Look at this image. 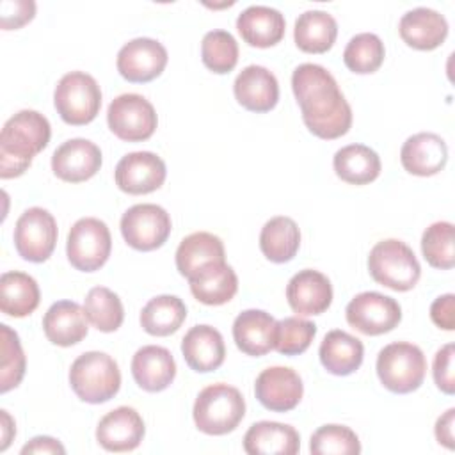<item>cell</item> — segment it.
<instances>
[{"instance_id":"6da1fadb","label":"cell","mask_w":455,"mask_h":455,"mask_svg":"<svg viewBox=\"0 0 455 455\" xmlns=\"http://www.w3.org/2000/svg\"><path fill=\"white\" fill-rule=\"evenodd\" d=\"M291 89L307 130L325 140L345 135L352 126V108L334 76L320 64L304 62L293 69Z\"/></svg>"},{"instance_id":"8d00e7d4","label":"cell","mask_w":455,"mask_h":455,"mask_svg":"<svg viewBox=\"0 0 455 455\" xmlns=\"http://www.w3.org/2000/svg\"><path fill=\"white\" fill-rule=\"evenodd\" d=\"M386 57V48L382 39L371 32L355 34L345 46L343 62L345 66L357 75L375 73Z\"/></svg>"},{"instance_id":"ffe728a7","label":"cell","mask_w":455,"mask_h":455,"mask_svg":"<svg viewBox=\"0 0 455 455\" xmlns=\"http://www.w3.org/2000/svg\"><path fill=\"white\" fill-rule=\"evenodd\" d=\"M398 32L407 46L430 52L444 43L448 36V21L441 12L430 7H416L400 18Z\"/></svg>"},{"instance_id":"ac0fdd59","label":"cell","mask_w":455,"mask_h":455,"mask_svg":"<svg viewBox=\"0 0 455 455\" xmlns=\"http://www.w3.org/2000/svg\"><path fill=\"white\" fill-rule=\"evenodd\" d=\"M286 300L300 316L322 315L332 302V284L318 270H300L288 281Z\"/></svg>"},{"instance_id":"8992f818","label":"cell","mask_w":455,"mask_h":455,"mask_svg":"<svg viewBox=\"0 0 455 455\" xmlns=\"http://www.w3.org/2000/svg\"><path fill=\"white\" fill-rule=\"evenodd\" d=\"M377 375L386 389L398 395L416 391L427 373V359L418 345L396 341L386 345L377 355Z\"/></svg>"},{"instance_id":"603a6c76","label":"cell","mask_w":455,"mask_h":455,"mask_svg":"<svg viewBox=\"0 0 455 455\" xmlns=\"http://www.w3.org/2000/svg\"><path fill=\"white\" fill-rule=\"evenodd\" d=\"M132 375L140 389L148 393L164 391L176 377L174 357L160 345L140 347L132 359Z\"/></svg>"},{"instance_id":"83f0119b","label":"cell","mask_w":455,"mask_h":455,"mask_svg":"<svg viewBox=\"0 0 455 455\" xmlns=\"http://www.w3.org/2000/svg\"><path fill=\"white\" fill-rule=\"evenodd\" d=\"M243 450L249 455H295L300 450V435L291 425L258 421L245 432Z\"/></svg>"},{"instance_id":"4316f807","label":"cell","mask_w":455,"mask_h":455,"mask_svg":"<svg viewBox=\"0 0 455 455\" xmlns=\"http://www.w3.org/2000/svg\"><path fill=\"white\" fill-rule=\"evenodd\" d=\"M236 28L249 46L270 48L284 37V16L268 5H251L236 18Z\"/></svg>"},{"instance_id":"277c9868","label":"cell","mask_w":455,"mask_h":455,"mask_svg":"<svg viewBox=\"0 0 455 455\" xmlns=\"http://www.w3.org/2000/svg\"><path fill=\"white\" fill-rule=\"evenodd\" d=\"M69 384L82 402L105 403L117 395L121 387V371L108 354L91 350L73 361L69 368Z\"/></svg>"},{"instance_id":"cb8c5ba5","label":"cell","mask_w":455,"mask_h":455,"mask_svg":"<svg viewBox=\"0 0 455 455\" xmlns=\"http://www.w3.org/2000/svg\"><path fill=\"white\" fill-rule=\"evenodd\" d=\"M181 354L194 371H215L226 357L224 338L212 325H194L181 339Z\"/></svg>"},{"instance_id":"d4e9b609","label":"cell","mask_w":455,"mask_h":455,"mask_svg":"<svg viewBox=\"0 0 455 455\" xmlns=\"http://www.w3.org/2000/svg\"><path fill=\"white\" fill-rule=\"evenodd\" d=\"M275 318L263 309H245L233 322V339L247 355L268 354L275 343Z\"/></svg>"},{"instance_id":"484cf974","label":"cell","mask_w":455,"mask_h":455,"mask_svg":"<svg viewBox=\"0 0 455 455\" xmlns=\"http://www.w3.org/2000/svg\"><path fill=\"white\" fill-rule=\"evenodd\" d=\"M43 331L53 345H76L87 336V315L84 307L73 300L53 302L43 316Z\"/></svg>"},{"instance_id":"60d3db41","label":"cell","mask_w":455,"mask_h":455,"mask_svg":"<svg viewBox=\"0 0 455 455\" xmlns=\"http://www.w3.org/2000/svg\"><path fill=\"white\" fill-rule=\"evenodd\" d=\"M316 334V325L300 316H286L275 323L274 348L283 355L306 352Z\"/></svg>"},{"instance_id":"52a82bcc","label":"cell","mask_w":455,"mask_h":455,"mask_svg":"<svg viewBox=\"0 0 455 455\" xmlns=\"http://www.w3.org/2000/svg\"><path fill=\"white\" fill-rule=\"evenodd\" d=\"M53 103L60 119L73 126L91 123L101 107V89L94 76L84 71L66 73L53 92Z\"/></svg>"},{"instance_id":"30bf717a","label":"cell","mask_w":455,"mask_h":455,"mask_svg":"<svg viewBox=\"0 0 455 455\" xmlns=\"http://www.w3.org/2000/svg\"><path fill=\"white\" fill-rule=\"evenodd\" d=\"M169 213L153 203L133 204L121 217V235L124 242L142 252L162 247L171 235Z\"/></svg>"},{"instance_id":"e0dca14e","label":"cell","mask_w":455,"mask_h":455,"mask_svg":"<svg viewBox=\"0 0 455 455\" xmlns=\"http://www.w3.org/2000/svg\"><path fill=\"white\" fill-rule=\"evenodd\" d=\"M146 427L140 414L128 405L107 412L96 427V441L107 451H132L144 437Z\"/></svg>"},{"instance_id":"f546056e","label":"cell","mask_w":455,"mask_h":455,"mask_svg":"<svg viewBox=\"0 0 455 455\" xmlns=\"http://www.w3.org/2000/svg\"><path fill=\"white\" fill-rule=\"evenodd\" d=\"M338 36V23L327 11H306L295 20L293 39L306 53H325L332 48Z\"/></svg>"},{"instance_id":"7c38bea8","label":"cell","mask_w":455,"mask_h":455,"mask_svg":"<svg viewBox=\"0 0 455 455\" xmlns=\"http://www.w3.org/2000/svg\"><path fill=\"white\" fill-rule=\"evenodd\" d=\"M348 325L366 336H379L393 331L402 320L400 304L379 291L357 293L345 309Z\"/></svg>"},{"instance_id":"ba28073f","label":"cell","mask_w":455,"mask_h":455,"mask_svg":"<svg viewBox=\"0 0 455 455\" xmlns=\"http://www.w3.org/2000/svg\"><path fill=\"white\" fill-rule=\"evenodd\" d=\"M112 251V236L107 224L96 217L78 219L66 242V254L69 263L80 272L100 270Z\"/></svg>"},{"instance_id":"d6a6232c","label":"cell","mask_w":455,"mask_h":455,"mask_svg":"<svg viewBox=\"0 0 455 455\" xmlns=\"http://www.w3.org/2000/svg\"><path fill=\"white\" fill-rule=\"evenodd\" d=\"M300 245V229L297 222L286 215L272 217L259 233V249L272 263L291 261Z\"/></svg>"},{"instance_id":"2e32d148","label":"cell","mask_w":455,"mask_h":455,"mask_svg":"<svg viewBox=\"0 0 455 455\" xmlns=\"http://www.w3.org/2000/svg\"><path fill=\"white\" fill-rule=\"evenodd\" d=\"M101 167L100 148L87 139H69L52 155L53 174L68 183L91 180Z\"/></svg>"},{"instance_id":"d6986e66","label":"cell","mask_w":455,"mask_h":455,"mask_svg":"<svg viewBox=\"0 0 455 455\" xmlns=\"http://www.w3.org/2000/svg\"><path fill=\"white\" fill-rule=\"evenodd\" d=\"M233 92L243 108L261 114L277 105L279 84L272 71L263 66L251 64L236 75Z\"/></svg>"},{"instance_id":"ee69618b","label":"cell","mask_w":455,"mask_h":455,"mask_svg":"<svg viewBox=\"0 0 455 455\" xmlns=\"http://www.w3.org/2000/svg\"><path fill=\"white\" fill-rule=\"evenodd\" d=\"M0 14H2L0 23L4 30L20 28L34 18L36 4L32 0H14V2L5 0L0 5Z\"/></svg>"},{"instance_id":"74e56055","label":"cell","mask_w":455,"mask_h":455,"mask_svg":"<svg viewBox=\"0 0 455 455\" xmlns=\"http://www.w3.org/2000/svg\"><path fill=\"white\" fill-rule=\"evenodd\" d=\"M455 229L451 222L439 220L430 224L421 236V252L427 263L434 268L450 270L455 265Z\"/></svg>"},{"instance_id":"7bdbcfd3","label":"cell","mask_w":455,"mask_h":455,"mask_svg":"<svg viewBox=\"0 0 455 455\" xmlns=\"http://www.w3.org/2000/svg\"><path fill=\"white\" fill-rule=\"evenodd\" d=\"M453 355H455V347L453 343H446L435 352L434 357V366H432V375L435 386L446 393L453 395L455 393V373H453Z\"/></svg>"},{"instance_id":"bcb514c9","label":"cell","mask_w":455,"mask_h":455,"mask_svg":"<svg viewBox=\"0 0 455 455\" xmlns=\"http://www.w3.org/2000/svg\"><path fill=\"white\" fill-rule=\"evenodd\" d=\"M453 423H455V409H448L443 416L437 418L434 432L439 444L446 446L448 450H453Z\"/></svg>"},{"instance_id":"5bb4252c","label":"cell","mask_w":455,"mask_h":455,"mask_svg":"<svg viewBox=\"0 0 455 455\" xmlns=\"http://www.w3.org/2000/svg\"><path fill=\"white\" fill-rule=\"evenodd\" d=\"M165 176V162L151 151H133L124 155L114 171L119 190L132 196L155 192L164 185Z\"/></svg>"},{"instance_id":"1f68e13d","label":"cell","mask_w":455,"mask_h":455,"mask_svg":"<svg viewBox=\"0 0 455 455\" xmlns=\"http://www.w3.org/2000/svg\"><path fill=\"white\" fill-rule=\"evenodd\" d=\"M41 293L36 279L25 272H4L0 277V309L7 316L23 318L36 311Z\"/></svg>"},{"instance_id":"9c48e42d","label":"cell","mask_w":455,"mask_h":455,"mask_svg":"<svg viewBox=\"0 0 455 455\" xmlns=\"http://www.w3.org/2000/svg\"><path fill=\"white\" fill-rule=\"evenodd\" d=\"M110 132L126 142L148 140L158 124L155 107L140 94L126 92L112 100L107 110Z\"/></svg>"},{"instance_id":"44dd1931","label":"cell","mask_w":455,"mask_h":455,"mask_svg":"<svg viewBox=\"0 0 455 455\" xmlns=\"http://www.w3.org/2000/svg\"><path fill=\"white\" fill-rule=\"evenodd\" d=\"M446 160V142L437 133L430 132L411 135L400 149V162L403 169L414 176H434L444 169Z\"/></svg>"},{"instance_id":"f1b7e54d","label":"cell","mask_w":455,"mask_h":455,"mask_svg":"<svg viewBox=\"0 0 455 455\" xmlns=\"http://www.w3.org/2000/svg\"><path fill=\"white\" fill-rule=\"evenodd\" d=\"M320 363L322 366L338 377H345L359 370L364 357V347L359 338L334 329L329 331L320 343Z\"/></svg>"},{"instance_id":"7402d4cb","label":"cell","mask_w":455,"mask_h":455,"mask_svg":"<svg viewBox=\"0 0 455 455\" xmlns=\"http://www.w3.org/2000/svg\"><path fill=\"white\" fill-rule=\"evenodd\" d=\"M224 261L226 252L222 240L208 231H197L185 236L176 249V268L188 281L208 267Z\"/></svg>"},{"instance_id":"9a60e30c","label":"cell","mask_w":455,"mask_h":455,"mask_svg":"<svg viewBox=\"0 0 455 455\" xmlns=\"http://www.w3.org/2000/svg\"><path fill=\"white\" fill-rule=\"evenodd\" d=\"M258 402L272 412H288L299 405L304 395L300 375L288 366H270L254 382Z\"/></svg>"},{"instance_id":"f35d334b","label":"cell","mask_w":455,"mask_h":455,"mask_svg":"<svg viewBox=\"0 0 455 455\" xmlns=\"http://www.w3.org/2000/svg\"><path fill=\"white\" fill-rule=\"evenodd\" d=\"M203 64L217 73H229L238 62V43L228 30H210L201 41Z\"/></svg>"},{"instance_id":"8fae6325","label":"cell","mask_w":455,"mask_h":455,"mask_svg":"<svg viewBox=\"0 0 455 455\" xmlns=\"http://www.w3.org/2000/svg\"><path fill=\"white\" fill-rule=\"evenodd\" d=\"M57 243V222L53 215L32 206L25 210L14 226V247L18 254L32 263L46 261Z\"/></svg>"},{"instance_id":"f6af8a7d","label":"cell","mask_w":455,"mask_h":455,"mask_svg":"<svg viewBox=\"0 0 455 455\" xmlns=\"http://www.w3.org/2000/svg\"><path fill=\"white\" fill-rule=\"evenodd\" d=\"M432 322L444 331L455 329V295L446 293L437 297L430 306Z\"/></svg>"},{"instance_id":"d590c367","label":"cell","mask_w":455,"mask_h":455,"mask_svg":"<svg viewBox=\"0 0 455 455\" xmlns=\"http://www.w3.org/2000/svg\"><path fill=\"white\" fill-rule=\"evenodd\" d=\"M84 311L87 320L101 332L117 331L124 320L121 299L105 286H94L89 290L84 300Z\"/></svg>"},{"instance_id":"3957f363","label":"cell","mask_w":455,"mask_h":455,"mask_svg":"<svg viewBox=\"0 0 455 455\" xmlns=\"http://www.w3.org/2000/svg\"><path fill=\"white\" fill-rule=\"evenodd\" d=\"M196 427L208 435H224L233 432L245 416V400L242 393L224 382L201 389L192 409Z\"/></svg>"},{"instance_id":"b9f144b4","label":"cell","mask_w":455,"mask_h":455,"mask_svg":"<svg viewBox=\"0 0 455 455\" xmlns=\"http://www.w3.org/2000/svg\"><path fill=\"white\" fill-rule=\"evenodd\" d=\"M2 332V363H0V391L7 393L16 387L25 375V354L18 334L5 323L0 325Z\"/></svg>"},{"instance_id":"e575fe53","label":"cell","mask_w":455,"mask_h":455,"mask_svg":"<svg viewBox=\"0 0 455 455\" xmlns=\"http://www.w3.org/2000/svg\"><path fill=\"white\" fill-rule=\"evenodd\" d=\"M187 318V306L176 295L153 297L140 311V325L151 336L174 334Z\"/></svg>"},{"instance_id":"c3c4849f","label":"cell","mask_w":455,"mask_h":455,"mask_svg":"<svg viewBox=\"0 0 455 455\" xmlns=\"http://www.w3.org/2000/svg\"><path fill=\"white\" fill-rule=\"evenodd\" d=\"M2 412V446H0V450L4 451L7 446H9V443H11V437H12V434H16V428H14V423H12V419H11V416H9V412L7 411H0Z\"/></svg>"},{"instance_id":"4dcf8cb0","label":"cell","mask_w":455,"mask_h":455,"mask_svg":"<svg viewBox=\"0 0 455 455\" xmlns=\"http://www.w3.org/2000/svg\"><path fill=\"white\" fill-rule=\"evenodd\" d=\"M336 176L350 185H368L380 174L379 155L364 144H348L334 153Z\"/></svg>"},{"instance_id":"ab89813d","label":"cell","mask_w":455,"mask_h":455,"mask_svg":"<svg viewBox=\"0 0 455 455\" xmlns=\"http://www.w3.org/2000/svg\"><path fill=\"white\" fill-rule=\"evenodd\" d=\"M309 451L313 455H357L361 453V443L352 428L331 423L313 432Z\"/></svg>"},{"instance_id":"5b68a950","label":"cell","mask_w":455,"mask_h":455,"mask_svg":"<svg viewBox=\"0 0 455 455\" xmlns=\"http://www.w3.org/2000/svg\"><path fill=\"white\" fill-rule=\"evenodd\" d=\"M368 270L375 283L395 290L409 291L421 275V267L412 249L396 238L377 242L368 256Z\"/></svg>"},{"instance_id":"7dc6e473","label":"cell","mask_w":455,"mask_h":455,"mask_svg":"<svg viewBox=\"0 0 455 455\" xmlns=\"http://www.w3.org/2000/svg\"><path fill=\"white\" fill-rule=\"evenodd\" d=\"M27 453H60L62 455L66 453V448L53 437L37 435L21 448V455H27Z\"/></svg>"},{"instance_id":"4fadbf2b","label":"cell","mask_w":455,"mask_h":455,"mask_svg":"<svg viewBox=\"0 0 455 455\" xmlns=\"http://www.w3.org/2000/svg\"><path fill=\"white\" fill-rule=\"evenodd\" d=\"M167 50L151 37H137L128 41L117 53V71L132 84H146L162 75L167 66Z\"/></svg>"},{"instance_id":"7a4b0ae2","label":"cell","mask_w":455,"mask_h":455,"mask_svg":"<svg viewBox=\"0 0 455 455\" xmlns=\"http://www.w3.org/2000/svg\"><path fill=\"white\" fill-rule=\"evenodd\" d=\"M52 128L37 110H20L9 117L0 133V178H18L32 164V158L50 142Z\"/></svg>"},{"instance_id":"836d02e7","label":"cell","mask_w":455,"mask_h":455,"mask_svg":"<svg viewBox=\"0 0 455 455\" xmlns=\"http://www.w3.org/2000/svg\"><path fill=\"white\" fill-rule=\"evenodd\" d=\"M188 283L192 295L206 306H222L229 302L238 290V277L226 261L208 267Z\"/></svg>"}]
</instances>
